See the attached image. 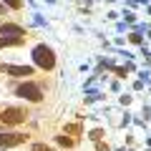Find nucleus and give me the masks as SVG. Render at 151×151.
Segmentation results:
<instances>
[{
  "instance_id": "15",
  "label": "nucleus",
  "mask_w": 151,
  "mask_h": 151,
  "mask_svg": "<svg viewBox=\"0 0 151 151\" xmlns=\"http://www.w3.org/2000/svg\"><path fill=\"white\" fill-rule=\"evenodd\" d=\"M119 151H124V149H119Z\"/></svg>"
},
{
  "instance_id": "13",
  "label": "nucleus",
  "mask_w": 151,
  "mask_h": 151,
  "mask_svg": "<svg viewBox=\"0 0 151 151\" xmlns=\"http://www.w3.org/2000/svg\"><path fill=\"white\" fill-rule=\"evenodd\" d=\"M3 3H8V5H10V8H20V5H23L20 0H3Z\"/></svg>"
},
{
  "instance_id": "11",
  "label": "nucleus",
  "mask_w": 151,
  "mask_h": 151,
  "mask_svg": "<svg viewBox=\"0 0 151 151\" xmlns=\"http://www.w3.org/2000/svg\"><path fill=\"white\" fill-rule=\"evenodd\" d=\"M33 151H53V149L45 146V144H35V146H33Z\"/></svg>"
},
{
  "instance_id": "6",
  "label": "nucleus",
  "mask_w": 151,
  "mask_h": 151,
  "mask_svg": "<svg viewBox=\"0 0 151 151\" xmlns=\"http://www.w3.org/2000/svg\"><path fill=\"white\" fill-rule=\"evenodd\" d=\"M0 33H3V35H18V38H25V28L15 25V23H3V25H0Z\"/></svg>"
},
{
  "instance_id": "1",
  "label": "nucleus",
  "mask_w": 151,
  "mask_h": 151,
  "mask_svg": "<svg viewBox=\"0 0 151 151\" xmlns=\"http://www.w3.org/2000/svg\"><path fill=\"white\" fill-rule=\"evenodd\" d=\"M33 60H35L38 68H43V70H53L55 68V53H53V48H48L45 43H40V45L33 48Z\"/></svg>"
},
{
  "instance_id": "8",
  "label": "nucleus",
  "mask_w": 151,
  "mask_h": 151,
  "mask_svg": "<svg viewBox=\"0 0 151 151\" xmlns=\"http://www.w3.org/2000/svg\"><path fill=\"white\" fill-rule=\"evenodd\" d=\"M129 40H131V43H136V45H141V43H144L141 33H131V35H129Z\"/></svg>"
},
{
  "instance_id": "3",
  "label": "nucleus",
  "mask_w": 151,
  "mask_h": 151,
  "mask_svg": "<svg viewBox=\"0 0 151 151\" xmlns=\"http://www.w3.org/2000/svg\"><path fill=\"white\" fill-rule=\"evenodd\" d=\"M25 119H28V113L23 111V108H15V106L0 111V124H5V126H18V124H23Z\"/></svg>"
},
{
  "instance_id": "4",
  "label": "nucleus",
  "mask_w": 151,
  "mask_h": 151,
  "mask_svg": "<svg viewBox=\"0 0 151 151\" xmlns=\"http://www.w3.org/2000/svg\"><path fill=\"white\" fill-rule=\"evenodd\" d=\"M28 141V136L25 134H0V146H20V144H25Z\"/></svg>"
},
{
  "instance_id": "9",
  "label": "nucleus",
  "mask_w": 151,
  "mask_h": 151,
  "mask_svg": "<svg viewBox=\"0 0 151 151\" xmlns=\"http://www.w3.org/2000/svg\"><path fill=\"white\" fill-rule=\"evenodd\" d=\"M65 131H68V134H81V126H78V124H73V126H65Z\"/></svg>"
},
{
  "instance_id": "5",
  "label": "nucleus",
  "mask_w": 151,
  "mask_h": 151,
  "mask_svg": "<svg viewBox=\"0 0 151 151\" xmlns=\"http://www.w3.org/2000/svg\"><path fill=\"white\" fill-rule=\"evenodd\" d=\"M3 70L10 73V76H18V78H28V76H33L30 65H3Z\"/></svg>"
},
{
  "instance_id": "12",
  "label": "nucleus",
  "mask_w": 151,
  "mask_h": 151,
  "mask_svg": "<svg viewBox=\"0 0 151 151\" xmlns=\"http://www.w3.org/2000/svg\"><path fill=\"white\" fill-rule=\"evenodd\" d=\"M101 136H103V131H101V129H96V131H91V139H93V141H98V139H101Z\"/></svg>"
},
{
  "instance_id": "10",
  "label": "nucleus",
  "mask_w": 151,
  "mask_h": 151,
  "mask_svg": "<svg viewBox=\"0 0 151 151\" xmlns=\"http://www.w3.org/2000/svg\"><path fill=\"white\" fill-rule=\"evenodd\" d=\"M58 144H60V146H73V141L65 139V136H58Z\"/></svg>"
},
{
  "instance_id": "7",
  "label": "nucleus",
  "mask_w": 151,
  "mask_h": 151,
  "mask_svg": "<svg viewBox=\"0 0 151 151\" xmlns=\"http://www.w3.org/2000/svg\"><path fill=\"white\" fill-rule=\"evenodd\" d=\"M25 38H18V35H3L0 38V48H8V45H20Z\"/></svg>"
},
{
  "instance_id": "2",
  "label": "nucleus",
  "mask_w": 151,
  "mask_h": 151,
  "mask_svg": "<svg viewBox=\"0 0 151 151\" xmlns=\"http://www.w3.org/2000/svg\"><path fill=\"white\" fill-rule=\"evenodd\" d=\"M15 96L25 98V101H30V103H38V101H43V91H40V86H38V83H30V81L20 83V86L15 88Z\"/></svg>"
},
{
  "instance_id": "14",
  "label": "nucleus",
  "mask_w": 151,
  "mask_h": 151,
  "mask_svg": "<svg viewBox=\"0 0 151 151\" xmlns=\"http://www.w3.org/2000/svg\"><path fill=\"white\" fill-rule=\"evenodd\" d=\"M0 15H3V5H0Z\"/></svg>"
}]
</instances>
